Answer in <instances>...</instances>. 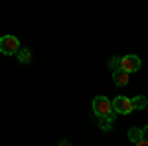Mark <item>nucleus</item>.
<instances>
[{
	"instance_id": "obj_1",
	"label": "nucleus",
	"mask_w": 148,
	"mask_h": 146,
	"mask_svg": "<svg viewBox=\"0 0 148 146\" xmlns=\"http://www.w3.org/2000/svg\"><path fill=\"white\" fill-rule=\"evenodd\" d=\"M93 112L97 114V117H105V119H109V121H114V114L116 112L113 111V103L109 101L107 97H95L93 99Z\"/></svg>"
},
{
	"instance_id": "obj_2",
	"label": "nucleus",
	"mask_w": 148,
	"mask_h": 146,
	"mask_svg": "<svg viewBox=\"0 0 148 146\" xmlns=\"http://www.w3.org/2000/svg\"><path fill=\"white\" fill-rule=\"evenodd\" d=\"M20 49V40L16 36H2L0 38V53L4 56H16Z\"/></svg>"
},
{
	"instance_id": "obj_3",
	"label": "nucleus",
	"mask_w": 148,
	"mask_h": 146,
	"mask_svg": "<svg viewBox=\"0 0 148 146\" xmlns=\"http://www.w3.org/2000/svg\"><path fill=\"white\" fill-rule=\"evenodd\" d=\"M113 111L116 112V114H130V112L134 111V107H132V99L123 97V95L114 97V101H113Z\"/></svg>"
},
{
	"instance_id": "obj_4",
	"label": "nucleus",
	"mask_w": 148,
	"mask_h": 146,
	"mask_svg": "<svg viewBox=\"0 0 148 146\" xmlns=\"http://www.w3.org/2000/svg\"><path fill=\"white\" fill-rule=\"evenodd\" d=\"M140 67H142V61H140V57L134 56V53L121 57V69L126 71V73H134V71H138Z\"/></svg>"
},
{
	"instance_id": "obj_5",
	"label": "nucleus",
	"mask_w": 148,
	"mask_h": 146,
	"mask_svg": "<svg viewBox=\"0 0 148 146\" xmlns=\"http://www.w3.org/2000/svg\"><path fill=\"white\" fill-rule=\"evenodd\" d=\"M128 73H126V71H123V69H116V71H113V81L114 83H116V85H121V87H123V85H126V83H128Z\"/></svg>"
},
{
	"instance_id": "obj_6",
	"label": "nucleus",
	"mask_w": 148,
	"mask_h": 146,
	"mask_svg": "<svg viewBox=\"0 0 148 146\" xmlns=\"http://www.w3.org/2000/svg\"><path fill=\"white\" fill-rule=\"evenodd\" d=\"M16 57H18L20 63H28V61H32V51H30L28 47H20L18 53H16Z\"/></svg>"
},
{
	"instance_id": "obj_7",
	"label": "nucleus",
	"mask_w": 148,
	"mask_h": 146,
	"mask_svg": "<svg viewBox=\"0 0 148 146\" xmlns=\"http://www.w3.org/2000/svg\"><path fill=\"white\" fill-rule=\"evenodd\" d=\"M132 107L138 109V111H140V109H146V107H148V99H146V97H142V95H138V97L132 99Z\"/></svg>"
},
{
	"instance_id": "obj_8",
	"label": "nucleus",
	"mask_w": 148,
	"mask_h": 146,
	"mask_svg": "<svg viewBox=\"0 0 148 146\" xmlns=\"http://www.w3.org/2000/svg\"><path fill=\"white\" fill-rule=\"evenodd\" d=\"M128 138H130L132 142H138V140L142 138V128H138V126H132V128L128 130Z\"/></svg>"
},
{
	"instance_id": "obj_9",
	"label": "nucleus",
	"mask_w": 148,
	"mask_h": 146,
	"mask_svg": "<svg viewBox=\"0 0 148 146\" xmlns=\"http://www.w3.org/2000/svg\"><path fill=\"white\" fill-rule=\"evenodd\" d=\"M99 128L105 130V132H109V130L113 128V121H109V119H105V117H99Z\"/></svg>"
},
{
	"instance_id": "obj_10",
	"label": "nucleus",
	"mask_w": 148,
	"mask_h": 146,
	"mask_svg": "<svg viewBox=\"0 0 148 146\" xmlns=\"http://www.w3.org/2000/svg\"><path fill=\"white\" fill-rule=\"evenodd\" d=\"M109 67L113 69V71L121 69V56H113L111 57V59H109Z\"/></svg>"
},
{
	"instance_id": "obj_11",
	"label": "nucleus",
	"mask_w": 148,
	"mask_h": 146,
	"mask_svg": "<svg viewBox=\"0 0 148 146\" xmlns=\"http://www.w3.org/2000/svg\"><path fill=\"white\" fill-rule=\"evenodd\" d=\"M136 146H148V140H144V138H140L138 142H134Z\"/></svg>"
},
{
	"instance_id": "obj_12",
	"label": "nucleus",
	"mask_w": 148,
	"mask_h": 146,
	"mask_svg": "<svg viewBox=\"0 0 148 146\" xmlns=\"http://www.w3.org/2000/svg\"><path fill=\"white\" fill-rule=\"evenodd\" d=\"M142 138H144V140H148V124L142 128Z\"/></svg>"
}]
</instances>
